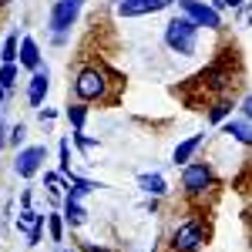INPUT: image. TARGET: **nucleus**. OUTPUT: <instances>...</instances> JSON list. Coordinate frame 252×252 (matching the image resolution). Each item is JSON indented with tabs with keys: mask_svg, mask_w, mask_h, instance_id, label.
<instances>
[{
	"mask_svg": "<svg viewBox=\"0 0 252 252\" xmlns=\"http://www.w3.org/2000/svg\"><path fill=\"white\" fill-rule=\"evenodd\" d=\"M121 88V74L111 71L104 61H84L71 78V94L81 104H118Z\"/></svg>",
	"mask_w": 252,
	"mask_h": 252,
	"instance_id": "f257e3e1",
	"label": "nucleus"
},
{
	"mask_svg": "<svg viewBox=\"0 0 252 252\" xmlns=\"http://www.w3.org/2000/svg\"><path fill=\"white\" fill-rule=\"evenodd\" d=\"M219 175H215L212 161H185L182 165V198L192 205V209H205L219 195Z\"/></svg>",
	"mask_w": 252,
	"mask_h": 252,
	"instance_id": "f03ea898",
	"label": "nucleus"
},
{
	"mask_svg": "<svg viewBox=\"0 0 252 252\" xmlns=\"http://www.w3.org/2000/svg\"><path fill=\"white\" fill-rule=\"evenodd\" d=\"M212 239V225L205 219V209H192L185 219H178L172 229H168V239H165V249L168 252H202Z\"/></svg>",
	"mask_w": 252,
	"mask_h": 252,
	"instance_id": "7ed1b4c3",
	"label": "nucleus"
},
{
	"mask_svg": "<svg viewBox=\"0 0 252 252\" xmlns=\"http://www.w3.org/2000/svg\"><path fill=\"white\" fill-rule=\"evenodd\" d=\"M198 34H202V27H195L185 14H178V17H172L165 24V47L172 54H178V58H195Z\"/></svg>",
	"mask_w": 252,
	"mask_h": 252,
	"instance_id": "20e7f679",
	"label": "nucleus"
},
{
	"mask_svg": "<svg viewBox=\"0 0 252 252\" xmlns=\"http://www.w3.org/2000/svg\"><path fill=\"white\" fill-rule=\"evenodd\" d=\"M81 10H84V0H54L51 17H47L51 34H71V27L78 24Z\"/></svg>",
	"mask_w": 252,
	"mask_h": 252,
	"instance_id": "39448f33",
	"label": "nucleus"
},
{
	"mask_svg": "<svg viewBox=\"0 0 252 252\" xmlns=\"http://www.w3.org/2000/svg\"><path fill=\"white\" fill-rule=\"evenodd\" d=\"M175 3H178V14H185L195 27H205V31L222 27V14H215L205 0H175Z\"/></svg>",
	"mask_w": 252,
	"mask_h": 252,
	"instance_id": "423d86ee",
	"label": "nucleus"
},
{
	"mask_svg": "<svg viewBox=\"0 0 252 252\" xmlns=\"http://www.w3.org/2000/svg\"><path fill=\"white\" fill-rule=\"evenodd\" d=\"M44 158H47V148L44 145H24V148H17L14 175L17 178H34L40 172V165H44Z\"/></svg>",
	"mask_w": 252,
	"mask_h": 252,
	"instance_id": "0eeeda50",
	"label": "nucleus"
},
{
	"mask_svg": "<svg viewBox=\"0 0 252 252\" xmlns=\"http://www.w3.org/2000/svg\"><path fill=\"white\" fill-rule=\"evenodd\" d=\"M175 0H111L118 17H145V14H161Z\"/></svg>",
	"mask_w": 252,
	"mask_h": 252,
	"instance_id": "6e6552de",
	"label": "nucleus"
},
{
	"mask_svg": "<svg viewBox=\"0 0 252 252\" xmlns=\"http://www.w3.org/2000/svg\"><path fill=\"white\" fill-rule=\"evenodd\" d=\"M44 215H47V212H37V209H31V205L20 209L17 232L27 235V246H40V239H44Z\"/></svg>",
	"mask_w": 252,
	"mask_h": 252,
	"instance_id": "1a4fd4ad",
	"label": "nucleus"
},
{
	"mask_svg": "<svg viewBox=\"0 0 252 252\" xmlns=\"http://www.w3.org/2000/svg\"><path fill=\"white\" fill-rule=\"evenodd\" d=\"M47 91H51V71L40 64L37 71H31V81H27V104L31 108H44Z\"/></svg>",
	"mask_w": 252,
	"mask_h": 252,
	"instance_id": "9d476101",
	"label": "nucleus"
},
{
	"mask_svg": "<svg viewBox=\"0 0 252 252\" xmlns=\"http://www.w3.org/2000/svg\"><path fill=\"white\" fill-rule=\"evenodd\" d=\"M232 108H235V94H219L212 101H205V118L209 125H222L225 118H232Z\"/></svg>",
	"mask_w": 252,
	"mask_h": 252,
	"instance_id": "9b49d317",
	"label": "nucleus"
},
{
	"mask_svg": "<svg viewBox=\"0 0 252 252\" xmlns=\"http://www.w3.org/2000/svg\"><path fill=\"white\" fill-rule=\"evenodd\" d=\"M17 67H24V71H37L40 67V44L34 37H20V44H17Z\"/></svg>",
	"mask_w": 252,
	"mask_h": 252,
	"instance_id": "f8f14e48",
	"label": "nucleus"
},
{
	"mask_svg": "<svg viewBox=\"0 0 252 252\" xmlns=\"http://www.w3.org/2000/svg\"><path fill=\"white\" fill-rule=\"evenodd\" d=\"M222 135L232 138V141H239L242 148H249V141H252L249 118H225V121H222Z\"/></svg>",
	"mask_w": 252,
	"mask_h": 252,
	"instance_id": "ddd939ff",
	"label": "nucleus"
},
{
	"mask_svg": "<svg viewBox=\"0 0 252 252\" xmlns=\"http://www.w3.org/2000/svg\"><path fill=\"white\" fill-rule=\"evenodd\" d=\"M138 189L148 198H165L168 195V182H165V175H158V172H141L138 175Z\"/></svg>",
	"mask_w": 252,
	"mask_h": 252,
	"instance_id": "4468645a",
	"label": "nucleus"
},
{
	"mask_svg": "<svg viewBox=\"0 0 252 252\" xmlns=\"http://www.w3.org/2000/svg\"><path fill=\"white\" fill-rule=\"evenodd\" d=\"M202 145H205V135H192V138H185V141H178L175 152H172V165H175V168H182L185 161H192L195 152H198Z\"/></svg>",
	"mask_w": 252,
	"mask_h": 252,
	"instance_id": "2eb2a0df",
	"label": "nucleus"
},
{
	"mask_svg": "<svg viewBox=\"0 0 252 252\" xmlns=\"http://www.w3.org/2000/svg\"><path fill=\"white\" fill-rule=\"evenodd\" d=\"M61 219H64V225H71V229H81V225L88 222V212H84V205H81V202H74V198H64Z\"/></svg>",
	"mask_w": 252,
	"mask_h": 252,
	"instance_id": "dca6fc26",
	"label": "nucleus"
},
{
	"mask_svg": "<svg viewBox=\"0 0 252 252\" xmlns=\"http://www.w3.org/2000/svg\"><path fill=\"white\" fill-rule=\"evenodd\" d=\"M44 229H47V235H51V242H64V229H67V225H64V219H61V212H47L44 215Z\"/></svg>",
	"mask_w": 252,
	"mask_h": 252,
	"instance_id": "f3484780",
	"label": "nucleus"
},
{
	"mask_svg": "<svg viewBox=\"0 0 252 252\" xmlns=\"http://www.w3.org/2000/svg\"><path fill=\"white\" fill-rule=\"evenodd\" d=\"M64 118L71 121V128H74V131H84V121H88V104H81V101L67 104V108H64Z\"/></svg>",
	"mask_w": 252,
	"mask_h": 252,
	"instance_id": "a211bd4d",
	"label": "nucleus"
},
{
	"mask_svg": "<svg viewBox=\"0 0 252 252\" xmlns=\"http://www.w3.org/2000/svg\"><path fill=\"white\" fill-rule=\"evenodd\" d=\"M44 189H47L51 198H58V195L67 192V178H64L61 172H44Z\"/></svg>",
	"mask_w": 252,
	"mask_h": 252,
	"instance_id": "6ab92c4d",
	"label": "nucleus"
},
{
	"mask_svg": "<svg viewBox=\"0 0 252 252\" xmlns=\"http://www.w3.org/2000/svg\"><path fill=\"white\" fill-rule=\"evenodd\" d=\"M58 172L64 178L71 175V138H61V145H58Z\"/></svg>",
	"mask_w": 252,
	"mask_h": 252,
	"instance_id": "aec40b11",
	"label": "nucleus"
},
{
	"mask_svg": "<svg viewBox=\"0 0 252 252\" xmlns=\"http://www.w3.org/2000/svg\"><path fill=\"white\" fill-rule=\"evenodd\" d=\"M0 88H3V94H10L17 88V64H0Z\"/></svg>",
	"mask_w": 252,
	"mask_h": 252,
	"instance_id": "412c9836",
	"label": "nucleus"
},
{
	"mask_svg": "<svg viewBox=\"0 0 252 252\" xmlns=\"http://www.w3.org/2000/svg\"><path fill=\"white\" fill-rule=\"evenodd\" d=\"M17 34H10V37L3 40V47H0V64H17Z\"/></svg>",
	"mask_w": 252,
	"mask_h": 252,
	"instance_id": "4be33fe9",
	"label": "nucleus"
},
{
	"mask_svg": "<svg viewBox=\"0 0 252 252\" xmlns=\"http://www.w3.org/2000/svg\"><path fill=\"white\" fill-rule=\"evenodd\" d=\"M71 145H74L78 152H94L101 141H97V138H91V135H84V131H71Z\"/></svg>",
	"mask_w": 252,
	"mask_h": 252,
	"instance_id": "5701e85b",
	"label": "nucleus"
},
{
	"mask_svg": "<svg viewBox=\"0 0 252 252\" xmlns=\"http://www.w3.org/2000/svg\"><path fill=\"white\" fill-rule=\"evenodd\" d=\"M24 141H27V125L17 121L14 128H10V135L3 138V145H14V148H24Z\"/></svg>",
	"mask_w": 252,
	"mask_h": 252,
	"instance_id": "b1692460",
	"label": "nucleus"
},
{
	"mask_svg": "<svg viewBox=\"0 0 252 252\" xmlns=\"http://www.w3.org/2000/svg\"><path fill=\"white\" fill-rule=\"evenodd\" d=\"M239 118H252V101H249V94L239 101Z\"/></svg>",
	"mask_w": 252,
	"mask_h": 252,
	"instance_id": "393cba45",
	"label": "nucleus"
},
{
	"mask_svg": "<svg viewBox=\"0 0 252 252\" xmlns=\"http://www.w3.org/2000/svg\"><path fill=\"white\" fill-rule=\"evenodd\" d=\"M40 111V121H54L58 118V108H37Z\"/></svg>",
	"mask_w": 252,
	"mask_h": 252,
	"instance_id": "a878e982",
	"label": "nucleus"
},
{
	"mask_svg": "<svg viewBox=\"0 0 252 252\" xmlns=\"http://www.w3.org/2000/svg\"><path fill=\"white\" fill-rule=\"evenodd\" d=\"M81 252H108V249H104V246H97V242H84Z\"/></svg>",
	"mask_w": 252,
	"mask_h": 252,
	"instance_id": "bb28decb",
	"label": "nucleus"
},
{
	"mask_svg": "<svg viewBox=\"0 0 252 252\" xmlns=\"http://www.w3.org/2000/svg\"><path fill=\"white\" fill-rule=\"evenodd\" d=\"M209 7H212L215 14H222V10H229V7H225V0H209Z\"/></svg>",
	"mask_w": 252,
	"mask_h": 252,
	"instance_id": "cd10ccee",
	"label": "nucleus"
},
{
	"mask_svg": "<svg viewBox=\"0 0 252 252\" xmlns=\"http://www.w3.org/2000/svg\"><path fill=\"white\" fill-rule=\"evenodd\" d=\"M145 209H148V212H158V209H161V198H148Z\"/></svg>",
	"mask_w": 252,
	"mask_h": 252,
	"instance_id": "c85d7f7f",
	"label": "nucleus"
},
{
	"mask_svg": "<svg viewBox=\"0 0 252 252\" xmlns=\"http://www.w3.org/2000/svg\"><path fill=\"white\" fill-rule=\"evenodd\" d=\"M51 44H58V47H64V44H67V34H51Z\"/></svg>",
	"mask_w": 252,
	"mask_h": 252,
	"instance_id": "c756f323",
	"label": "nucleus"
},
{
	"mask_svg": "<svg viewBox=\"0 0 252 252\" xmlns=\"http://www.w3.org/2000/svg\"><path fill=\"white\" fill-rule=\"evenodd\" d=\"M225 7H246V0H225Z\"/></svg>",
	"mask_w": 252,
	"mask_h": 252,
	"instance_id": "7c9ffc66",
	"label": "nucleus"
},
{
	"mask_svg": "<svg viewBox=\"0 0 252 252\" xmlns=\"http://www.w3.org/2000/svg\"><path fill=\"white\" fill-rule=\"evenodd\" d=\"M58 252H81L78 246H58Z\"/></svg>",
	"mask_w": 252,
	"mask_h": 252,
	"instance_id": "2f4dec72",
	"label": "nucleus"
},
{
	"mask_svg": "<svg viewBox=\"0 0 252 252\" xmlns=\"http://www.w3.org/2000/svg\"><path fill=\"white\" fill-rule=\"evenodd\" d=\"M0 148H3V125H0Z\"/></svg>",
	"mask_w": 252,
	"mask_h": 252,
	"instance_id": "473e14b6",
	"label": "nucleus"
},
{
	"mask_svg": "<svg viewBox=\"0 0 252 252\" xmlns=\"http://www.w3.org/2000/svg\"><path fill=\"white\" fill-rule=\"evenodd\" d=\"M7 3H10V0H0V7H7Z\"/></svg>",
	"mask_w": 252,
	"mask_h": 252,
	"instance_id": "72a5a7b5",
	"label": "nucleus"
}]
</instances>
